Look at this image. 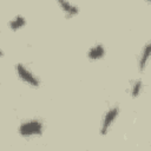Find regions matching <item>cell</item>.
I'll return each mask as SVG.
<instances>
[{
    "mask_svg": "<svg viewBox=\"0 0 151 151\" xmlns=\"http://www.w3.org/2000/svg\"><path fill=\"white\" fill-rule=\"evenodd\" d=\"M59 7L61 8V11L64 12V14L67 18H72L74 15H77L79 13V7L76 4H72L70 1H58Z\"/></svg>",
    "mask_w": 151,
    "mask_h": 151,
    "instance_id": "8992f818",
    "label": "cell"
},
{
    "mask_svg": "<svg viewBox=\"0 0 151 151\" xmlns=\"http://www.w3.org/2000/svg\"><path fill=\"white\" fill-rule=\"evenodd\" d=\"M1 57H4V51H2L1 47H0V58H1Z\"/></svg>",
    "mask_w": 151,
    "mask_h": 151,
    "instance_id": "9c48e42d",
    "label": "cell"
},
{
    "mask_svg": "<svg viewBox=\"0 0 151 151\" xmlns=\"http://www.w3.org/2000/svg\"><path fill=\"white\" fill-rule=\"evenodd\" d=\"M26 24H27L26 18L24 15H21V14H17L14 18H12L8 21V27L12 31H18V29L22 28L24 26H26Z\"/></svg>",
    "mask_w": 151,
    "mask_h": 151,
    "instance_id": "52a82bcc",
    "label": "cell"
},
{
    "mask_svg": "<svg viewBox=\"0 0 151 151\" xmlns=\"http://www.w3.org/2000/svg\"><path fill=\"white\" fill-rule=\"evenodd\" d=\"M18 132L24 138L39 137L44 132V122L40 118H29L22 120L18 127Z\"/></svg>",
    "mask_w": 151,
    "mask_h": 151,
    "instance_id": "6da1fadb",
    "label": "cell"
},
{
    "mask_svg": "<svg viewBox=\"0 0 151 151\" xmlns=\"http://www.w3.org/2000/svg\"><path fill=\"white\" fill-rule=\"evenodd\" d=\"M150 52H151V44L147 41L143 48H142V52H140V55L138 58V68L140 72H143L147 65V61H149V57H150Z\"/></svg>",
    "mask_w": 151,
    "mask_h": 151,
    "instance_id": "5b68a950",
    "label": "cell"
},
{
    "mask_svg": "<svg viewBox=\"0 0 151 151\" xmlns=\"http://www.w3.org/2000/svg\"><path fill=\"white\" fill-rule=\"evenodd\" d=\"M119 112H120V109H119L118 105H112L106 110V112L103 116V119H101V123H100V127H99V133L101 136L107 133L110 127L113 125V123L118 118Z\"/></svg>",
    "mask_w": 151,
    "mask_h": 151,
    "instance_id": "3957f363",
    "label": "cell"
},
{
    "mask_svg": "<svg viewBox=\"0 0 151 151\" xmlns=\"http://www.w3.org/2000/svg\"><path fill=\"white\" fill-rule=\"evenodd\" d=\"M143 87H144V83H143L140 79L134 80V81L131 84V86H130V96H131L132 98L138 97V96L142 93Z\"/></svg>",
    "mask_w": 151,
    "mask_h": 151,
    "instance_id": "ba28073f",
    "label": "cell"
},
{
    "mask_svg": "<svg viewBox=\"0 0 151 151\" xmlns=\"http://www.w3.org/2000/svg\"><path fill=\"white\" fill-rule=\"evenodd\" d=\"M106 54V48L104 46V44H94L93 46H91L86 53L87 55V59L91 60V61H96V60H100L105 57Z\"/></svg>",
    "mask_w": 151,
    "mask_h": 151,
    "instance_id": "277c9868",
    "label": "cell"
},
{
    "mask_svg": "<svg viewBox=\"0 0 151 151\" xmlns=\"http://www.w3.org/2000/svg\"><path fill=\"white\" fill-rule=\"evenodd\" d=\"M15 73L17 76L27 85L32 86V87H38L40 85V79L22 63H18L15 65Z\"/></svg>",
    "mask_w": 151,
    "mask_h": 151,
    "instance_id": "7a4b0ae2",
    "label": "cell"
}]
</instances>
